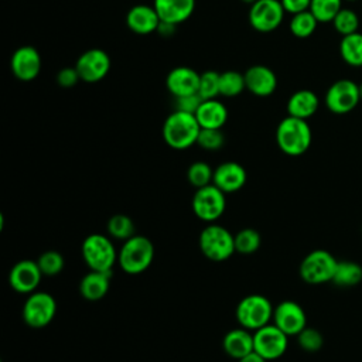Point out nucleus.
I'll return each mask as SVG.
<instances>
[{
	"label": "nucleus",
	"mask_w": 362,
	"mask_h": 362,
	"mask_svg": "<svg viewBox=\"0 0 362 362\" xmlns=\"http://www.w3.org/2000/svg\"><path fill=\"white\" fill-rule=\"evenodd\" d=\"M199 75L201 74L189 66H175L168 72L165 78V86L174 98L194 95L198 93Z\"/></svg>",
	"instance_id": "19"
},
{
	"label": "nucleus",
	"mask_w": 362,
	"mask_h": 362,
	"mask_svg": "<svg viewBox=\"0 0 362 362\" xmlns=\"http://www.w3.org/2000/svg\"><path fill=\"white\" fill-rule=\"evenodd\" d=\"M187 180L195 188H202L212 184L214 170L205 161H195L187 170Z\"/></svg>",
	"instance_id": "32"
},
{
	"label": "nucleus",
	"mask_w": 362,
	"mask_h": 362,
	"mask_svg": "<svg viewBox=\"0 0 362 362\" xmlns=\"http://www.w3.org/2000/svg\"><path fill=\"white\" fill-rule=\"evenodd\" d=\"M79 74L75 66H65L58 71L57 74V82L62 88H72L79 81Z\"/></svg>",
	"instance_id": "40"
},
{
	"label": "nucleus",
	"mask_w": 362,
	"mask_h": 362,
	"mask_svg": "<svg viewBox=\"0 0 362 362\" xmlns=\"http://www.w3.org/2000/svg\"><path fill=\"white\" fill-rule=\"evenodd\" d=\"M10 68L18 81L31 82L41 71V57L34 47L23 45L13 52Z\"/></svg>",
	"instance_id": "16"
},
{
	"label": "nucleus",
	"mask_w": 362,
	"mask_h": 362,
	"mask_svg": "<svg viewBox=\"0 0 362 362\" xmlns=\"http://www.w3.org/2000/svg\"><path fill=\"white\" fill-rule=\"evenodd\" d=\"M160 21L178 25L187 21L195 10V0H154Z\"/></svg>",
	"instance_id": "21"
},
{
	"label": "nucleus",
	"mask_w": 362,
	"mask_h": 362,
	"mask_svg": "<svg viewBox=\"0 0 362 362\" xmlns=\"http://www.w3.org/2000/svg\"><path fill=\"white\" fill-rule=\"evenodd\" d=\"M338 260L328 250L315 249L305 255L300 263V277L308 284H322L332 281Z\"/></svg>",
	"instance_id": "7"
},
{
	"label": "nucleus",
	"mask_w": 362,
	"mask_h": 362,
	"mask_svg": "<svg viewBox=\"0 0 362 362\" xmlns=\"http://www.w3.org/2000/svg\"><path fill=\"white\" fill-rule=\"evenodd\" d=\"M82 257L89 270L112 272L117 263V253L112 240L102 233L88 235L81 246Z\"/></svg>",
	"instance_id": "4"
},
{
	"label": "nucleus",
	"mask_w": 362,
	"mask_h": 362,
	"mask_svg": "<svg viewBox=\"0 0 362 362\" xmlns=\"http://www.w3.org/2000/svg\"><path fill=\"white\" fill-rule=\"evenodd\" d=\"M273 311L274 307L267 297L262 294H249L238 303L235 315L240 327L249 331H256L272 322Z\"/></svg>",
	"instance_id": "6"
},
{
	"label": "nucleus",
	"mask_w": 362,
	"mask_h": 362,
	"mask_svg": "<svg viewBox=\"0 0 362 362\" xmlns=\"http://www.w3.org/2000/svg\"><path fill=\"white\" fill-rule=\"evenodd\" d=\"M246 89L245 75L238 71H225L219 75V95L233 98Z\"/></svg>",
	"instance_id": "30"
},
{
	"label": "nucleus",
	"mask_w": 362,
	"mask_h": 362,
	"mask_svg": "<svg viewBox=\"0 0 362 362\" xmlns=\"http://www.w3.org/2000/svg\"><path fill=\"white\" fill-rule=\"evenodd\" d=\"M40 270L44 276H57L62 272L65 266L64 256L57 250H47L44 252L37 260Z\"/></svg>",
	"instance_id": "35"
},
{
	"label": "nucleus",
	"mask_w": 362,
	"mask_h": 362,
	"mask_svg": "<svg viewBox=\"0 0 362 362\" xmlns=\"http://www.w3.org/2000/svg\"><path fill=\"white\" fill-rule=\"evenodd\" d=\"M320 99L318 96L310 89H300L296 90L287 100V113L288 116L298 117L307 120L308 117L314 116L318 110Z\"/></svg>",
	"instance_id": "25"
},
{
	"label": "nucleus",
	"mask_w": 362,
	"mask_h": 362,
	"mask_svg": "<svg viewBox=\"0 0 362 362\" xmlns=\"http://www.w3.org/2000/svg\"><path fill=\"white\" fill-rule=\"evenodd\" d=\"M154 259V246L147 236L134 235L124 240L119 253L117 264L127 274H140L146 272Z\"/></svg>",
	"instance_id": "3"
},
{
	"label": "nucleus",
	"mask_w": 362,
	"mask_h": 362,
	"mask_svg": "<svg viewBox=\"0 0 362 362\" xmlns=\"http://www.w3.org/2000/svg\"><path fill=\"white\" fill-rule=\"evenodd\" d=\"M339 55L349 66H362V33L356 31L342 37L339 42Z\"/></svg>",
	"instance_id": "26"
},
{
	"label": "nucleus",
	"mask_w": 362,
	"mask_h": 362,
	"mask_svg": "<svg viewBox=\"0 0 362 362\" xmlns=\"http://www.w3.org/2000/svg\"><path fill=\"white\" fill-rule=\"evenodd\" d=\"M112 272L89 270L79 281V293L88 301L102 300L110 287Z\"/></svg>",
	"instance_id": "22"
},
{
	"label": "nucleus",
	"mask_w": 362,
	"mask_h": 362,
	"mask_svg": "<svg viewBox=\"0 0 362 362\" xmlns=\"http://www.w3.org/2000/svg\"><path fill=\"white\" fill-rule=\"evenodd\" d=\"M284 13L280 0H256L250 4L249 23L259 33H270L283 23Z\"/></svg>",
	"instance_id": "12"
},
{
	"label": "nucleus",
	"mask_w": 362,
	"mask_h": 362,
	"mask_svg": "<svg viewBox=\"0 0 362 362\" xmlns=\"http://www.w3.org/2000/svg\"><path fill=\"white\" fill-rule=\"evenodd\" d=\"M75 68L81 81L86 83H96L107 75L110 69V58L106 51L100 48H90L79 55Z\"/></svg>",
	"instance_id": "13"
},
{
	"label": "nucleus",
	"mask_w": 362,
	"mask_h": 362,
	"mask_svg": "<svg viewBox=\"0 0 362 362\" xmlns=\"http://www.w3.org/2000/svg\"><path fill=\"white\" fill-rule=\"evenodd\" d=\"M127 27L140 35L151 34L157 31L160 25V17L154 8V6L137 4L133 6L126 14Z\"/></svg>",
	"instance_id": "20"
},
{
	"label": "nucleus",
	"mask_w": 362,
	"mask_h": 362,
	"mask_svg": "<svg viewBox=\"0 0 362 362\" xmlns=\"http://www.w3.org/2000/svg\"><path fill=\"white\" fill-rule=\"evenodd\" d=\"M345 1H349V3H352V1H356V0H345Z\"/></svg>",
	"instance_id": "46"
},
{
	"label": "nucleus",
	"mask_w": 362,
	"mask_h": 362,
	"mask_svg": "<svg viewBox=\"0 0 362 362\" xmlns=\"http://www.w3.org/2000/svg\"><path fill=\"white\" fill-rule=\"evenodd\" d=\"M109 236L117 239V240H127L132 236L136 235V226L130 216L124 214H116L113 215L106 225Z\"/></svg>",
	"instance_id": "29"
},
{
	"label": "nucleus",
	"mask_w": 362,
	"mask_h": 362,
	"mask_svg": "<svg viewBox=\"0 0 362 362\" xmlns=\"http://www.w3.org/2000/svg\"><path fill=\"white\" fill-rule=\"evenodd\" d=\"M317 24H318V20L314 17V14L310 10H307V11L293 14L288 23V28L294 37L308 38L310 35L314 34Z\"/></svg>",
	"instance_id": "28"
},
{
	"label": "nucleus",
	"mask_w": 362,
	"mask_h": 362,
	"mask_svg": "<svg viewBox=\"0 0 362 362\" xmlns=\"http://www.w3.org/2000/svg\"><path fill=\"white\" fill-rule=\"evenodd\" d=\"M362 281V266L352 260H338L332 283L339 287H354Z\"/></svg>",
	"instance_id": "27"
},
{
	"label": "nucleus",
	"mask_w": 362,
	"mask_h": 362,
	"mask_svg": "<svg viewBox=\"0 0 362 362\" xmlns=\"http://www.w3.org/2000/svg\"><path fill=\"white\" fill-rule=\"evenodd\" d=\"M175 27H177V25H174V24H168V23L160 21V25H158V28H157V33L161 34L163 37H168V35H171V34L174 33Z\"/></svg>",
	"instance_id": "42"
},
{
	"label": "nucleus",
	"mask_w": 362,
	"mask_h": 362,
	"mask_svg": "<svg viewBox=\"0 0 362 362\" xmlns=\"http://www.w3.org/2000/svg\"><path fill=\"white\" fill-rule=\"evenodd\" d=\"M175 103V110H182V112H188V113H194L197 112V109L199 107V105L202 103V98L198 93L194 95H185V96H178L174 98Z\"/></svg>",
	"instance_id": "39"
},
{
	"label": "nucleus",
	"mask_w": 362,
	"mask_h": 362,
	"mask_svg": "<svg viewBox=\"0 0 362 362\" xmlns=\"http://www.w3.org/2000/svg\"><path fill=\"white\" fill-rule=\"evenodd\" d=\"M359 93H361V99H362V82L359 83Z\"/></svg>",
	"instance_id": "45"
},
{
	"label": "nucleus",
	"mask_w": 362,
	"mask_h": 362,
	"mask_svg": "<svg viewBox=\"0 0 362 362\" xmlns=\"http://www.w3.org/2000/svg\"><path fill=\"white\" fill-rule=\"evenodd\" d=\"M311 140V127L304 119L287 116L277 124L276 143L287 156L297 157L304 154L310 148Z\"/></svg>",
	"instance_id": "2"
},
{
	"label": "nucleus",
	"mask_w": 362,
	"mask_h": 362,
	"mask_svg": "<svg viewBox=\"0 0 362 362\" xmlns=\"http://www.w3.org/2000/svg\"><path fill=\"white\" fill-rule=\"evenodd\" d=\"M297 341H298L300 348L307 352H317L324 345V338H322L321 332L318 329L310 328V327H305L297 335Z\"/></svg>",
	"instance_id": "38"
},
{
	"label": "nucleus",
	"mask_w": 362,
	"mask_h": 362,
	"mask_svg": "<svg viewBox=\"0 0 362 362\" xmlns=\"http://www.w3.org/2000/svg\"><path fill=\"white\" fill-rule=\"evenodd\" d=\"M57 314L55 298L45 291H34L28 294L23 304V320L31 328L47 327Z\"/></svg>",
	"instance_id": "10"
},
{
	"label": "nucleus",
	"mask_w": 362,
	"mask_h": 362,
	"mask_svg": "<svg viewBox=\"0 0 362 362\" xmlns=\"http://www.w3.org/2000/svg\"><path fill=\"white\" fill-rule=\"evenodd\" d=\"M255 351L266 361L281 358L288 346V335L284 334L277 325L267 324L253 331Z\"/></svg>",
	"instance_id": "11"
},
{
	"label": "nucleus",
	"mask_w": 362,
	"mask_h": 362,
	"mask_svg": "<svg viewBox=\"0 0 362 362\" xmlns=\"http://www.w3.org/2000/svg\"><path fill=\"white\" fill-rule=\"evenodd\" d=\"M280 1L283 4L284 11L290 13L291 16L310 10V4H311V0H280Z\"/></svg>",
	"instance_id": "41"
},
{
	"label": "nucleus",
	"mask_w": 362,
	"mask_h": 362,
	"mask_svg": "<svg viewBox=\"0 0 362 362\" xmlns=\"http://www.w3.org/2000/svg\"><path fill=\"white\" fill-rule=\"evenodd\" d=\"M344 0H311L310 11L318 23H332L334 17L342 8Z\"/></svg>",
	"instance_id": "34"
},
{
	"label": "nucleus",
	"mask_w": 362,
	"mask_h": 362,
	"mask_svg": "<svg viewBox=\"0 0 362 362\" xmlns=\"http://www.w3.org/2000/svg\"><path fill=\"white\" fill-rule=\"evenodd\" d=\"M245 83L246 89L259 98H266L274 93L277 88V76L272 68L266 65H252L246 69Z\"/></svg>",
	"instance_id": "17"
},
{
	"label": "nucleus",
	"mask_w": 362,
	"mask_h": 362,
	"mask_svg": "<svg viewBox=\"0 0 362 362\" xmlns=\"http://www.w3.org/2000/svg\"><path fill=\"white\" fill-rule=\"evenodd\" d=\"M198 245L202 255L212 262L229 259L235 250V235L216 223H208L199 233Z\"/></svg>",
	"instance_id": "5"
},
{
	"label": "nucleus",
	"mask_w": 362,
	"mask_h": 362,
	"mask_svg": "<svg viewBox=\"0 0 362 362\" xmlns=\"http://www.w3.org/2000/svg\"><path fill=\"white\" fill-rule=\"evenodd\" d=\"M219 72L215 71H205L199 75V88L198 95L206 99H215L219 95Z\"/></svg>",
	"instance_id": "36"
},
{
	"label": "nucleus",
	"mask_w": 362,
	"mask_h": 362,
	"mask_svg": "<svg viewBox=\"0 0 362 362\" xmlns=\"http://www.w3.org/2000/svg\"><path fill=\"white\" fill-rule=\"evenodd\" d=\"M272 321L288 337H297L307 327L305 311L298 303L293 300H284L279 303L274 307Z\"/></svg>",
	"instance_id": "14"
},
{
	"label": "nucleus",
	"mask_w": 362,
	"mask_h": 362,
	"mask_svg": "<svg viewBox=\"0 0 362 362\" xmlns=\"http://www.w3.org/2000/svg\"><path fill=\"white\" fill-rule=\"evenodd\" d=\"M201 126L194 113L174 110L163 123V139L174 150H185L197 144Z\"/></svg>",
	"instance_id": "1"
},
{
	"label": "nucleus",
	"mask_w": 362,
	"mask_h": 362,
	"mask_svg": "<svg viewBox=\"0 0 362 362\" xmlns=\"http://www.w3.org/2000/svg\"><path fill=\"white\" fill-rule=\"evenodd\" d=\"M240 1H243V3H246V4H253L256 0H240Z\"/></svg>",
	"instance_id": "44"
},
{
	"label": "nucleus",
	"mask_w": 362,
	"mask_h": 362,
	"mask_svg": "<svg viewBox=\"0 0 362 362\" xmlns=\"http://www.w3.org/2000/svg\"><path fill=\"white\" fill-rule=\"evenodd\" d=\"M262 243L260 233L253 228H243L235 235V250L240 255L255 253Z\"/></svg>",
	"instance_id": "31"
},
{
	"label": "nucleus",
	"mask_w": 362,
	"mask_h": 362,
	"mask_svg": "<svg viewBox=\"0 0 362 362\" xmlns=\"http://www.w3.org/2000/svg\"><path fill=\"white\" fill-rule=\"evenodd\" d=\"M332 25H334L335 31L338 34H341V37H345V35H349V34H354L358 31L359 17L352 8L342 7L338 11V14L334 17Z\"/></svg>",
	"instance_id": "33"
},
{
	"label": "nucleus",
	"mask_w": 362,
	"mask_h": 362,
	"mask_svg": "<svg viewBox=\"0 0 362 362\" xmlns=\"http://www.w3.org/2000/svg\"><path fill=\"white\" fill-rule=\"evenodd\" d=\"M42 276L37 262L24 259L11 267L8 273V284L20 294H31L38 287Z\"/></svg>",
	"instance_id": "15"
},
{
	"label": "nucleus",
	"mask_w": 362,
	"mask_h": 362,
	"mask_svg": "<svg viewBox=\"0 0 362 362\" xmlns=\"http://www.w3.org/2000/svg\"><path fill=\"white\" fill-rule=\"evenodd\" d=\"M192 211L195 216L206 223H212L222 216L226 208L225 192L216 185L209 184L206 187L198 188L192 197Z\"/></svg>",
	"instance_id": "8"
},
{
	"label": "nucleus",
	"mask_w": 362,
	"mask_h": 362,
	"mask_svg": "<svg viewBox=\"0 0 362 362\" xmlns=\"http://www.w3.org/2000/svg\"><path fill=\"white\" fill-rule=\"evenodd\" d=\"M238 362H267V361L263 356H260L256 351H252L247 355H245L240 359H238Z\"/></svg>",
	"instance_id": "43"
},
{
	"label": "nucleus",
	"mask_w": 362,
	"mask_h": 362,
	"mask_svg": "<svg viewBox=\"0 0 362 362\" xmlns=\"http://www.w3.org/2000/svg\"><path fill=\"white\" fill-rule=\"evenodd\" d=\"M359 83L352 79H338L325 92V106L334 115H346L361 102Z\"/></svg>",
	"instance_id": "9"
},
{
	"label": "nucleus",
	"mask_w": 362,
	"mask_h": 362,
	"mask_svg": "<svg viewBox=\"0 0 362 362\" xmlns=\"http://www.w3.org/2000/svg\"><path fill=\"white\" fill-rule=\"evenodd\" d=\"M246 170L239 163L225 161L214 170L212 184L225 194H232L239 191L246 184Z\"/></svg>",
	"instance_id": "18"
},
{
	"label": "nucleus",
	"mask_w": 362,
	"mask_h": 362,
	"mask_svg": "<svg viewBox=\"0 0 362 362\" xmlns=\"http://www.w3.org/2000/svg\"><path fill=\"white\" fill-rule=\"evenodd\" d=\"M222 348L230 358L238 361L249 352L255 351L253 334L243 327L230 329L222 339Z\"/></svg>",
	"instance_id": "24"
},
{
	"label": "nucleus",
	"mask_w": 362,
	"mask_h": 362,
	"mask_svg": "<svg viewBox=\"0 0 362 362\" xmlns=\"http://www.w3.org/2000/svg\"><path fill=\"white\" fill-rule=\"evenodd\" d=\"M195 117L201 129H222L228 120V109L216 99H206L197 109Z\"/></svg>",
	"instance_id": "23"
},
{
	"label": "nucleus",
	"mask_w": 362,
	"mask_h": 362,
	"mask_svg": "<svg viewBox=\"0 0 362 362\" xmlns=\"http://www.w3.org/2000/svg\"><path fill=\"white\" fill-rule=\"evenodd\" d=\"M197 144L208 151L219 150L225 144V134L222 129H201Z\"/></svg>",
	"instance_id": "37"
}]
</instances>
